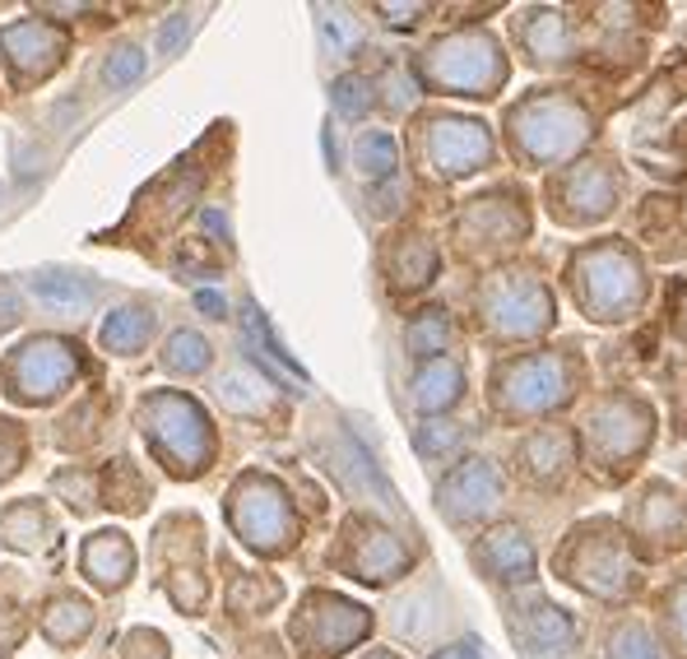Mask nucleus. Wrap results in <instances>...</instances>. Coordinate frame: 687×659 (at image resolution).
I'll return each instance as SVG.
<instances>
[{
  "mask_svg": "<svg viewBox=\"0 0 687 659\" xmlns=\"http://www.w3.org/2000/svg\"><path fill=\"white\" fill-rule=\"evenodd\" d=\"M321 29H326V38H330L335 51H354V47H358V23H354L349 14L326 10V14H321Z\"/></svg>",
  "mask_w": 687,
  "mask_h": 659,
  "instance_id": "4be33fe9",
  "label": "nucleus"
},
{
  "mask_svg": "<svg viewBox=\"0 0 687 659\" xmlns=\"http://www.w3.org/2000/svg\"><path fill=\"white\" fill-rule=\"evenodd\" d=\"M446 339H451V326H446L441 311H422L418 321L409 326V349L414 353H441Z\"/></svg>",
  "mask_w": 687,
  "mask_h": 659,
  "instance_id": "dca6fc26",
  "label": "nucleus"
},
{
  "mask_svg": "<svg viewBox=\"0 0 687 659\" xmlns=\"http://www.w3.org/2000/svg\"><path fill=\"white\" fill-rule=\"evenodd\" d=\"M590 441H595V460L609 469V473H623L631 469L627 460H637L650 441V418L637 400H627V395H614V400H604L599 413L590 418Z\"/></svg>",
  "mask_w": 687,
  "mask_h": 659,
  "instance_id": "39448f33",
  "label": "nucleus"
},
{
  "mask_svg": "<svg viewBox=\"0 0 687 659\" xmlns=\"http://www.w3.org/2000/svg\"><path fill=\"white\" fill-rule=\"evenodd\" d=\"M484 311L492 316V326L501 335H535L552 321V302L530 274H501L488 288Z\"/></svg>",
  "mask_w": 687,
  "mask_h": 659,
  "instance_id": "0eeeda50",
  "label": "nucleus"
},
{
  "mask_svg": "<svg viewBox=\"0 0 687 659\" xmlns=\"http://www.w3.org/2000/svg\"><path fill=\"white\" fill-rule=\"evenodd\" d=\"M520 465L530 483H558L562 469L571 465V437L567 432H539L520 446Z\"/></svg>",
  "mask_w": 687,
  "mask_h": 659,
  "instance_id": "ddd939ff",
  "label": "nucleus"
},
{
  "mask_svg": "<svg viewBox=\"0 0 687 659\" xmlns=\"http://www.w3.org/2000/svg\"><path fill=\"white\" fill-rule=\"evenodd\" d=\"M437 659H474V655H469V650H465V646H451V650H441V655H437Z\"/></svg>",
  "mask_w": 687,
  "mask_h": 659,
  "instance_id": "c85d7f7f",
  "label": "nucleus"
},
{
  "mask_svg": "<svg viewBox=\"0 0 687 659\" xmlns=\"http://www.w3.org/2000/svg\"><path fill=\"white\" fill-rule=\"evenodd\" d=\"M669 627H674V646H683V655H687V586H678L669 595Z\"/></svg>",
  "mask_w": 687,
  "mask_h": 659,
  "instance_id": "b1692460",
  "label": "nucleus"
},
{
  "mask_svg": "<svg viewBox=\"0 0 687 659\" xmlns=\"http://www.w3.org/2000/svg\"><path fill=\"white\" fill-rule=\"evenodd\" d=\"M358 168L367 177H390L395 172V144L386 136H362L358 140Z\"/></svg>",
  "mask_w": 687,
  "mask_h": 659,
  "instance_id": "f3484780",
  "label": "nucleus"
},
{
  "mask_svg": "<svg viewBox=\"0 0 687 659\" xmlns=\"http://www.w3.org/2000/svg\"><path fill=\"white\" fill-rule=\"evenodd\" d=\"M614 659H659V655H655V646L641 627H618L614 631Z\"/></svg>",
  "mask_w": 687,
  "mask_h": 659,
  "instance_id": "aec40b11",
  "label": "nucleus"
},
{
  "mask_svg": "<svg viewBox=\"0 0 687 659\" xmlns=\"http://www.w3.org/2000/svg\"><path fill=\"white\" fill-rule=\"evenodd\" d=\"M196 302H200V311H209V316H223V298H219V293H200Z\"/></svg>",
  "mask_w": 687,
  "mask_h": 659,
  "instance_id": "cd10ccee",
  "label": "nucleus"
},
{
  "mask_svg": "<svg viewBox=\"0 0 687 659\" xmlns=\"http://www.w3.org/2000/svg\"><path fill=\"white\" fill-rule=\"evenodd\" d=\"M428 153H432L441 177H460V172H474L479 163H488V136H484L479 121L441 117V121H432Z\"/></svg>",
  "mask_w": 687,
  "mask_h": 659,
  "instance_id": "6e6552de",
  "label": "nucleus"
},
{
  "mask_svg": "<svg viewBox=\"0 0 687 659\" xmlns=\"http://www.w3.org/2000/svg\"><path fill=\"white\" fill-rule=\"evenodd\" d=\"M562 576L571 586L590 590L599 599H623L631 590V567H627V552L618 543V530L609 520H590L567 539L562 558H558Z\"/></svg>",
  "mask_w": 687,
  "mask_h": 659,
  "instance_id": "f03ea898",
  "label": "nucleus"
},
{
  "mask_svg": "<svg viewBox=\"0 0 687 659\" xmlns=\"http://www.w3.org/2000/svg\"><path fill=\"white\" fill-rule=\"evenodd\" d=\"M205 353H209V349L200 345L196 335H177L172 345H168V367H187V372H200V367L209 362Z\"/></svg>",
  "mask_w": 687,
  "mask_h": 659,
  "instance_id": "412c9836",
  "label": "nucleus"
},
{
  "mask_svg": "<svg viewBox=\"0 0 687 659\" xmlns=\"http://www.w3.org/2000/svg\"><path fill=\"white\" fill-rule=\"evenodd\" d=\"M456 437H460V432H456L451 423H432V432L418 437V451H428V456H432V451H446V446H451Z\"/></svg>",
  "mask_w": 687,
  "mask_h": 659,
  "instance_id": "a878e982",
  "label": "nucleus"
},
{
  "mask_svg": "<svg viewBox=\"0 0 687 659\" xmlns=\"http://www.w3.org/2000/svg\"><path fill=\"white\" fill-rule=\"evenodd\" d=\"M460 386H465L460 367L446 362V358H437V362H428V367H422V372L414 377V400H418L422 409H446V405L460 400Z\"/></svg>",
  "mask_w": 687,
  "mask_h": 659,
  "instance_id": "2eb2a0df",
  "label": "nucleus"
},
{
  "mask_svg": "<svg viewBox=\"0 0 687 659\" xmlns=\"http://www.w3.org/2000/svg\"><path fill=\"white\" fill-rule=\"evenodd\" d=\"M33 288H38V298H47V302H66V307L84 302V288H74L70 279H33Z\"/></svg>",
  "mask_w": 687,
  "mask_h": 659,
  "instance_id": "5701e85b",
  "label": "nucleus"
},
{
  "mask_svg": "<svg viewBox=\"0 0 687 659\" xmlns=\"http://www.w3.org/2000/svg\"><path fill=\"white\" fill-rule=\"evenodd\" d=\"M520 627H525V637H530L539 650H571L576 641V622L558 609V603H548V599H535V603H525V613H520Z\"/></svg>",
  "mask_w": 687,
  "mask_h": 659,
  "instance_id": "4468645a",
  "label": "nucleus"
},
{
  "mask_svg": "<svg viewBox=\"0 0 687 659\" xmlns=\"http://www.w3.org/2000/svg\"><path fill=\"white\" fill-rule=\"evenodd\" d=\"M335 108L344 117H362L367 108H372V84H367V79H358V74L339 79V84H335Z\"/></svg>",
  "mask_w": 687,
  "mask_h": 659,
  "instance_id": "a211bd4d",
  "label": "nucleus"
},
{
  "mask_svg": "<svg viewBox=\"0 0 687 659\" xmlns=\"http://www.w3.org/2000/svg\"><path fill=\"white\" fill-rule=\"evenodd\" d=\"M187 33H191V14H172V19L163 23V33H158V51L168 57V51L181 47V38H187Z\"/></svg>",
  "mask_w": 687,
  "mask_h": 659,
  "instance_id": "393cba45",
  "label": "nucleus"
},
{
  "mask_svg": "<svg viewBox=\"0 0 687 659\" xmlns=\"http://www.w3.org/2000/svg\"><path fill=\"white\" fill-rule=\"evenodd\" d=\"M14 321H19V302H14L10 288H0V330L14 326Z\"/></svg>",
  "mask_w": 687,
  "mask_h": 659,
  "instance_id": "bb28decb",
  "label": "nucleus"
},
{
  "mask_svg": "<svg viewBox=\"0 0 687 659\" xmlns=\"http://www.w3.org/2000/svg\"><path fill=\"white\" fill-rule=\"evenodd\" d=\"M432 74L446 89H465L469 98H488V89H497L507 79V61L497 57V47L488 38H456L441 42L432 51Z\"/></svg>",
  "mask_w": 687,
  "mask_h": 659,
  "instance_id": "423d86ee",
  "label": "nucleus"
},
{
  "mask_svg": "<svg viewBox=\"0 0 687 659\" xmlns=\"http://www.w3.org/2000/svg\"><path fill=\"white\" fill-rule=\"evenodd\" d=\"M140 66H145V57H140V47H117L112 57H108V66H102V79L117 89V84H130V79L140 74Z\"/></svg>",
  "mask_w": 687,
  "mask_h": 659,
  "instance_id": "6ab92c4d",
  "label": "nucleus"
},
{
  "mask_svg": "<svg viewBox=\"0 0 687 659\" xmlns=\"http://www.w3.org/2000/svg\"><path fill=\"white\" fill-rule=\"evenodd\" d=\"M497 502V473L484 460H469L451 483L441 488V511L451 520H474Z\"/></svg>",
  "mask_w": 687,
  "mask_h": 659,
  "instance_id": "9b49d317",
  "label": "nucleus"
},
{
  "mask_svg": "<svg viewBox=\"0 0 687 659\" xmlns=\"http://www.w3.org/2000/svg\"><path fill=\"white\" fill-rule=\"evenodd\" d=\"M623 191V181L614 172V163H604V158H595V163H580L567 181H562V200L571 204L562 219H576V223H595L614 209Z\"/></svg>",
  "mask_w": 687,
  "mask_h": 659,
  "instance_id": "1a4fd4ad",
  "label": "nucleus"
},
{
  "mask_svg": "<svg viewBox=\"0 0 687 659\" xmlns=\"http://www.w3.org/2000/svg\"><path fill=\"white\" fill-rule=\"evenodd\" d=\"M580 140H590V117H586V108H576L567 98H535L516 112V144L530 153L535 163L571 153Z\"/></svg>",
  "mask_w": 687,
  "mask_h": 659,
  "instance_id": "20e7f679",
  "label": "nucleus"
},
{
  "mask_svg": "<svg viewBox=\"0 0 687 659\" xmlns=\"http://www.w3.org/2000/svg\"><path fill=\"white\" fill-rule=\"evenodd\" d=\"M479 562L497 576V581H530V576H535V552H530V543H525V535L511 530V525H507V530H497L484 543Z\"/></svg>",
  "mask_w": 687,
  "mask_h": 659,
  "instance_id": "f8f14e48",
  "label": "nucleus"
},
{
  "mask_svg": "<svg viewBox=\"0 0 687 659\" xmlns=\"http://www.w3.org/2000/svg\"><path fill=\"white\" fill-rule=\"evenodd\" d=\"M637 530L655 539V552H669L687 539V511L678 502V492L665 483H650L637 502Z\"/></svg>",
  "mask_w": 687,
  "mask_h": 659,
  "instance_id": "9d476101",
  "label": "nucleus"
},
{
  "mask_svg": "<svg viewBox=\"0 0 687 659\" xmlns=\"http://www.w3.org/2000/svg\"><path fill=\"white\" fill-rule=\"evenodd\" d=\"M571 293L586 302L595 321H623L618 311L641 302V270L623 247H590L571 260Z\"/></svg>",
  "mask_w": 687,
  "mask_h": 659,
  "instance_id": "f257e3e1",
  "label": "nucleus"
},
{
  "mask_svg": "<svg viewBox=\"0 0 687 659\" xmlns=\"http://www.w3.org/2000/svg\"><path fill=\"white\" fill-rule=\"evenodd\" d=\"M576 381L580 372H571V358L562 353L520 358L497 372V405L507 413H544V409L567 405Z\"/></svg>",
  "mask_w": 687,
  "mask_h": 659,
  "instance_id": "7ed1b4c3",
  "label": "nucleus"
}]
</instances>
